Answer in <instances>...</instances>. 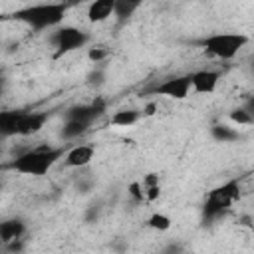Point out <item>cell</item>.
<instances>
[{
	"mask_svg": "<svg viewBox=\"0 0 254 254\" xmlns=\"http://www.w3.org/2000/svg\"><path fill=\"white\" fill-rule=\"evenodd\" d=\"M62 157H65L64 147H50V145H42L30 151H24L20 155H16L6 167L14 169L22 175H32V177H42L46 175Z\"/></svg>",
	"mask_w": 254,
	"mask_h": 254,
	"instance_id": "1",
	"label": "cell"
},
{
	"mask_svg": "<svg viewBox=\"0 0 254 254\" xmlns=\"http://www.w3.org/2000/svg\"><path fill=\"white\" fill-rule=\"evenodd\" d=\"M240 198V183L238 179H230L220 187H214L212 190H208L200 216L204 224L214 222L216 218H220L236 200Z\"/></svg>",
	"mask_w": 254,
	"mask_h": 254,
	"instance_id": "2",
	"label": "cell"
},
{
	"mask_svg": "<svg viewBox=\"0 0 254 254\" xmlns=\"http://www.w3.org/2000/svg\"><path fill=\"white\" fill-rule=\"evenodd\" d=\"M67 12V4H34L14 12V18L28 24L34 30H46L58 26Z\"/></svg>",
	"mask_w": 254,
	"mask_h": 254,
	"instance_id": "3",
	"label": "cell"
},
{
	"mask_svg": "<svg viewBox=\"0 0 254 254\" xmlns=\"http://www.w3.org/2000/svg\"><path fill=\"white\" fill-rule=\"evenodd\" d=\"M206 54L218 58V60H232L246 44L248 36L244 34H212L208 38H202L198 42Z\"/></svg>",
	"mask_w": 254,
	"mask_h": 254,
	"instance_id": "4",
	"label": "cell"
},
{
	"mask_svg": "<svg viewBox=\"0 0 254 254\" xmlns=\"http://www.w3.org/2000/svg\"><path fill=\"white\" fill-rule=\"evenodd\" d=\"M87 42H89V34L73 26H62L50 36V44L56 48V54H54L56 58H62L77 48H83Z\"/></svg>",
	"mask_w": 254,
	"mask_h": 254,
	"instance_id": "5",
	"label": "cell"
},
{
	"mask_svg": "<svg viewBox=\"0 0 254 254\" xmlns=\"http://www.w3.org/2000/svg\"><path fill=\"white\" fill-rule=\"evenodd\" d=\"M105 113V101L101 97H97L91 103H83V105H73L65 111V121H81L91 125L95 119H99Z\"/></svg>",
	"mask_w": 254,
	"mask_h": 254,
	"instance_id": "6",
	"label": "cell"
},
{
	"mask_svg": "<svg viewBox=\"0 0 254 254\" xmlns=\"http://www.w3.org/2000/svg\"><path fill=\"white\" fill-rule=\"evenodd\" d=\"M48 117H50L48 111H18L16 135H22V137L36 135L38 131H42V127L46 125Z\"/></svg>",
	"mask_w": 254,
	"mask_h": 254,
	"instance_id": "7",
	"label": "cell"
},
{
	"mask_svg": "<svg viewBox=\"0 0 254 254\" xmlns=\"http://www.w3.org/2000/svg\"><path fill=\"white\" fill-rule=\"evenodd\" d=\"M189 89H190V75H177V77L165 79L163 83H157L149 91L171 97V99H185L189 95Z\"/></svg>",
	"mask_w": 254,
	"mask_h": 254,
	"instance_id": "8",
	"label": "cell"
},
{
	"mask_svg": "<svg viewBox=\"0 0 254 254\" xmlns=\"http://www.w3.org/2000/svg\"><path fill=\"white\" fill-rule=\"evenodd\" d=\"M189 75H190V89H194L196 93H212L220 79V73L214 69H200Z\"/></svg>",
	"mask_w": 254,
	"mask_h": 254,
	"instance_id": "9",
	"label": "cell"
},
{
	"mask_svg": "<svg viewBox=\"0 0 254 254\" xmlns=\"http://www.w3.org/2000/svg\"><path fill=\"white\" fill-rule=\"evenodd\" d=\"M93 153H95V149L91 145H77V147H73V149H69L65 153V157H64L65 161L64 163L69 169H81V167L91 163Z\"/></svg>",
	"mask_w": 254,
	"mask_h": 254,
	"instance_id": "10",
	"label": "cell"
},
{
	"mask_svg": "<svg viewBox=\"0 0 254 254\" xmlns=\"http://www.w3.org/2000/svg\"><path fill=\"white\" fill-rule=\"evenodd\" d=\"M24 234H26V222L22 218H8L0 224V238L4 246L16 240H22Z\"/></svg>",
	"mask_w": 254,
	"mask_h": 254,
	"instance_id": "11",
	"label": "cell"
},
{
	"mask_svg": "<svg viewBox=\"0 0 254 254\" xmlns=\"http://www.w3.org/2000/svg\"><path fill=\"white\" fill-rule=\"evenodd\" d=\"M115 12V0H95L87 8V18L91 22H103Z\"/></svg>",
	"mask_w": 254,
	"mask_h": 254,
	"instance_id": "12",
	"label": "cell"
},
{
	"mask_svg": "<svg viewBox=\"0 0 254 254\" xmlns=\"http://www.w3.org/2000/svg\"><path fill=\"white\" fill-rule=\"evenodd\" d=\"M141 187H143V192H145V200L153 202L159 198L161 194V179L157 173H147L141 181Z\"/></svg>",
	"mask_w": 254,
	"mask_h": 254,
	"instance_id": "13",
	"label": "cell"
},
{
	"mask_svg": "<svg viewBox=\"0 0 254 254\" xmlns=\"http://www.w3.org/2000/svg\"><path fill=\"white\" fill-rule=\"evenodd\" d=\"M210 135L214 141L218 143H232V141H238L240 139V133L230 127V125H224V123H216L210 127Z\"/></svg>",
	"mask_w": 254,
	"mask_h": 254,
	"instance_id": "14",
	"label": "cell"
},
{
	"mask_svg": "<svg viewBox=\"0 0 254 254\" xmlns=\"http://www.w3.org/2000/svg\"><path fill=\"white\" fill-rule=\"evenodd\" d=\"M143 113L135 111V109H121V111H115L113 117H111V125H117V127H129L133 123L139 121Z\"/></svg>",
	"mask_w": 254,
	"mask_h": 254,
	"instance_id": "15",
	"label": "cell"
},
{
	"mask_svg": "<svg viewBox=\"0 0 254 254\" xmlns=\"http://www.w3.org/2000/svg\"><path fill=\"white\" fill-rule=\"evenodd\" d=\"M139 8V2H131V0H115V12H113V16H117V20H119V24H123V22H127L131 16H133V12Z\"/></svg>",
	"mask_w": 254,
	"mask_h": 254,
	"instance_id": "16",
	"label": "cell"
},
{
	"mask_svg": "<svg viewBox=\"0 0 254 254\" xmlns=\"http://www.w3.org/2000/svg\"><path fill=\"white\" fill-rule=\"evenodd\" d=\"M91 125L81 123V121H65V125L62 127V137L64 139H77L81 135H85L89 131Z\"/></svg>",
	"mask_w": 254,
	"mask_h": 254,
	"instance_id": "17",
	"label": "cell"
},
{
	"mask_svg": "<svg viewBox=\"0 0 254 254\" xmlns=\"http://www.w3.org/2000/svg\"><path fill=\"white\" fill-rule=\"evenodd\" d=\"M16 117H18V111H2L0 113V133L4 137L16 135Z\"/></svg>",
	"mask_w": 254,
	"mask_h": 254,
	"instance_id": "18",
	"label": "cell"
},
{
	"mask_svg": "<svg viewBox=\"0 0 254 254\" xmlns=\"http://www.w3.org/2000/svg\"><path fill=\"white\" fill-rule=\"evenodd\" d=\"M147 224H149L153 230L165 232V230L171 228V218H169L167 214H163V212H155V214H151V216L147 218Z\"/></svg>",
	"mask_w": 254,
	"mask_h": 254,
	"instance_id": "19",
	"label": "cell"
},
{
	"mask_svg": "<svg viewBox=\"0 0 254 254\" xmlns=\"http://www.w3.org/2000/svg\"><path fill=\"white\" fill-rule=\"evenodd\" d=\"M230 119H232L234 123H238V125H250V123H254V117L248 113L246 107H236V109H232V111H230Z\"/></svg>",
	"mask_w": 254,
	"mask_h": 254,
	"instance_id": "20",
	"label": "cell"
},
{
	"mask_svg": "<svg viewBox=\"0 0 254 254\" xmlns=\"http://www.w3.org/2000/svg\"><path fill=\"white\" fill-rule=\"evenodd\" d=\"M101 212H103V202H101V200H95V202H91V204L85 208L83 218H85V222H97L99 216H101Z\"/></svg>",
	"mask_w": 254,
	"mask_h": 254,
	"instance_id": "21",
	"label": "cell"
},
{
	"mask_svg": "<svg viewBox=\"0 0 254 254\" xmlns=\"http://www.w3.org/2000/svg\"><path fill=\"white\" fill-rule=\"evenodd\" d=\"M127 192H129V196L133 198V202H137V204L145 200V192H143V187H141V183H139V181L131 183V185H129V189H127Z\"/></svg>",
	"mask_w": 254,
	"mask_h": 254,
	"instance_id": "22",
	"label": "cell"
},
{
	"mask_svg": "<svg viewBox=\"0 0 254 254\" xmlns=\"http://www.w3.org/2000/svg\"><path fill=\"white\" fill-rule=\"evenodd\" d=\"M107 56H109V50H105V48H91V50L87 52V58H89L93 64H101Z\"/></svg>",
	"mask_w": 254,
	"mask_h": 254,
	"instance_id": "23",
	"label": "cell"
},
{
	"mask_svg": "<svg viewBox=\"0 0 254 254\" xmlns=\"http://www.w3.org/2000/svg\"><path fill=\"white\" fill-rule=\"evenodd\" d=\"M103 81H105L103 69H93V71L87 75V83H89L91 87H99V85H103Z\"/></svg>",
	"mask_w": 254,
	"mask_h": 254,
	"instance_id": "24",
	"label": "cell"
},
{
	"mask_svg": "<svg viewBox=\"0 0 254 254\" xmlns=\"http://www.w3.org/2000/svg\"><path fill=\"white\" fill-rule=\"evenodd\" d=\"M75 187H77L79 192H89L93 189V179L91 177H79L77 183H75Z\"/></svg>",
	"mask_w": 254,
	"mask_h": 254,
	"instance_id": "25",
	"label": "cell"
},
{
	"mask_svg": "<svg viewBox=\"0 0 254 254\" xmlns=\"http://www.w3.org/2000/svg\"><path fill=\"white\" fill-rule=\"evenodd\" d=\"M4 248H6V252H10V254H20L22 248H24V238H22V240H16V242H10V244H6Z\"/></svg>",
	"mask_w": 254,
	"mask_h": 254,
	"instance_id": "26",
	"label": "cell"
},
{
	"mask_svg": "<svg viewBox=\"0 0 254 254\" xmlns=\"http://www.w3.org/2000/svg\"><path fill=\"white\" fill-rule=\"evenodd\" d=\"M163 254H183V248H181V244H169L163 250Z\"/></svg>",
	"mask_w": 254,
	"mask_h": 254,
	"instance_id": "27",
	"label": "cell"
},
{
	"mask_svg": "<svg viewBox=\"0 0 254 254\" xmlns=\"http://www.w3.org/2000/svg\"><path fill=\"white\" fill-rule=\"evenodd\" d=\"M155 109H157V105H155V103H147V105L143 107V111H141V113H143V115H153V113H155Z\"/></svg>",
	"mask_w": 254,
	"mask_h": 254,
	"instance_id": "28",
	"label": "cell"
},
{
	"mask_svg": "<svg viewBox=\"0 0 254 254\" xmlns=\"http://www.w3.org/2000/svg\"><path fill=\"white\" fill-rule=\"evenodd\" d=\"M244 107H246V109H248V113L254 117V95H252V97L246 101V105H244Z\"/></svg>",
	"mask_w": 254,
	"mask_h": 254,
	"instance_id": "29",
	"label": "cell"
},
{
	"mask_svg": "<svg viewBox=\"0 0 254 254\" xmlns=\"http://www.w3.org/2000/svg\"><path fill=\"white\" fill-rule=\"evenodd\" d=\"M113 248H115L117 252H123V250L127 248V244H125V242H121V240H117V242H113Z\"/></svg>",
	"mask_w": 254,
	"mask_h": 254,
	"instance_id": "30",
	"label": "cell"
},
{
	"mask_svg": "<svg viewBox=\"0 0 254 254\" xmlns=\"http://www.w3.org/2000/svg\"><path fill=\"white\" fill-rule=\"evenodd\" d=\"M248 69H250V73L254 75V56H250V64H248Z\"/></svg>",
	"mask_w": 254,
	"mask_h": 254,
	"instance_id": "31",
	"label": "cell"
}]
</instances>
